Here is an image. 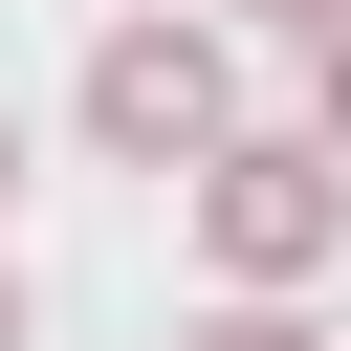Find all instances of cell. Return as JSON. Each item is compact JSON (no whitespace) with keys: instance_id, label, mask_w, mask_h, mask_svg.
<instances>
[{"instance_id":"277c9868","label":"cell","mask_w":351,"mask_h":351,"mask_svg":"<svg viewBox=\"0 0 351 351\" xmlns=\"http://www.w3.org/2000/svg\"><path fill=\"white\" fill-rule=\"evenodd\" d=\"M307 154L351 176V44H307Z\"/></svg>"},{"instance_id":"5b68a950","label":"cell","mask_w":351,"mask_h":351,"mask_svg":"<svg viewBox=\"0 0 351 351\" xmlns=\"http://www.w3.org/2000/svg\"><path fill=\"white\" fill-rule=\"evenodd\" d=\"M241 22H285V44H351V0H241Z\"/></svg>"},{"instance_id":"52a82bcc","label":"cell","mask_w":351,"mask_h":351,"mask_svg":"<svg viewBox=\"0 0 351 351\" xmlns=\"http://www.w3.org/2000/svg\"><path fill=\"white\" fill-rule=\"evenodd\" d=\"M0 197H22V110H0Z\"/></svg>"},{"instance_id":"7a4b0ae2","label":"cell","mask_w":351,"mask_h":351,"mask_svg":"<svg viewBox=\"0 0 351 351\" xmlns=\"http://www.w3.org/2000/svg\"><path fill=\"white\" fill-rule=\"evenodd\" d=\"M219 132H241L219 22H110V44H88V154H110V176H197Z\"/></svg>"},{"instance_id":"6da1fadb","label":"cell","mask_w":351,"mask_h":351,"mask_svg":"<svg viewBox=\"0 0 351 351\" xmlns=\"http://www.w3.org/2000/svg\"><path fill=\"white\" fill-rule=\"evenodd\" d=\"M176 197H197V263H219V307H285V285L351 241V176H329L307 132H219Z\"/></svg>"},{"instance_id":"8992f818","label":"cell","mask_w":351,"mask_h":351,"mask_svg":"<svg viewBox=\"0 0 351 351\" xmlns=\"http://www.w3.org/2000/svg\"><path fill=\"white\" fill-rule=\"evenodd\" d=\"M0 351H22V263H0Z\"/></svg>"},{"instance_id":"3957f363","label":"cell","mask_w":351,"mask_h":351,"mask_svg":"<svg viewBox=\"0 0 351 351\" xmlns=\"http://www.w3.org/2000/svg\"><path fill=\"white\" fill-rule=\"evenodd\" d=\"M176 351H329V329H307V307H197Z\"/></svg>"},{"instance_id":"ba28073f","label":"cell","mask_w":351,"mask_h":351,"mask_svg":"<svg viewBox=\"0 0 351 351\" xmlns=\"http://www.w3.org/2000/svg\"><path fill=\"white\" fill-rule=\"evenodd\" d=\"M110 22H176V0H110Z\"/></svg>"}]
</instances>
